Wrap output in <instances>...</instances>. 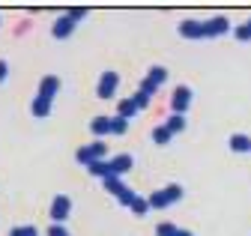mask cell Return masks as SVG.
Here are the masks:
<instances>
[{
    "label": "cell",
    "instance_id": "obj_1",
    "mask_svg": "<svg viewBox=\"0 0 251 236\" xmlns=\"http://www.w3.org/2000/svg\"><path fill=\"white\" fill-rule=\"evenodd\" d=\"M179 197H182V186H168V189H162V191L150 194L147 200H150V210H165V206H171V203L179 200Z\"/></svg>",
    "mask_w": 251,
    "mask_h": 236
},
{
    "label": "cell",
    "instance_id": "obj_2",
    "mask_svg": "<svg viewBox=\"0 0 251 236\" xmlns=\"http://www.w3.org/2000/svg\"><path fill=\"white\" fill-rule=\"evenodd\" d=\"M102 156H105V141H93L90 146H81L78 150V162L81 165H93V162H102Z\"/></svg>",
    "mask_w": 251,
    "mask_h": 236
},
{
    "label": "cell",
    "instance_id": "obj_3",
    "mask_svg": "<svg viewBox=\"0 0 251 236\" xmlns=\"http://www.w3.org/2000/svg\"><path fill=\"white\" fill-rule=\"evenodd\" d=\"M105 189H108L111 194H117V197H120V203H129V206H132L135 194H132L129 189H126V186H123V180H120V176H108V180H105Z\"/></svg>",
    "mask_w": 251,
    "mask_h": 236
},
{
    "label": "cell",
    "instance_id": "obj_4",
    "mask_svg": "<svg viewBox=\"0 0 251 236\" xmlns=\"http://www.w3.org/2000/svg\"><path fill=\"white\" fill-rule=\"evenodd\" d=\"M117 84H120V75L117 72H105L99 78V99H111L117 93Z\"/></svg>",
    "mask_w": 251,
    "mask_h": 236
},
{
    "label": "cell",
    "instance_id": "obj_5",
    "mask_svg": "<svg viewBox=\"0 0 251 236\" xmlns=\"http://www.w3.org/2000/svg\"><path fill=\"white\" fill-rule=\"evenodd\" d=\"M227 30H230V21H227V18H209V21H203V39L222 36V33H227Z\"/></svg>",
    "mask_w": 251,
    "mask_h": 236
},
{
    "label": "cell",
    "instance_id": "obj_6",
    "mask_svg": "<svg viewBox=\"0 0 251 236\" xmlns=\"http://www.w3.org/2000/svg\"><path fill=\"white\" fill-rule=\"evenodd\" d=\"M69 210H72V200H69L66 194H60V197H54V203H51V218H54V221L69 218Z\"/></svg>",
    "mask_w": 251,
    "mask_h": 236
},
{
    "label": "cell",
    "instance_id": "obj_7",
    "mask_svg": "<svg viewBox=\"0 0 251 236\" xmlns=\"http://www.w3.org/2000/svg\"><path fill=\"white\" fill-rule=\"evenodd\" d=\"M174 114H185L188 105H192V90L188 87H176V93H174Z\"/></svg>",
    "mask_w": 251,
    "mask_h": 236
},
{
    "label": "cell",
    "instance_id": "obj_8",
    "mask_svg": "<svg viewBox=\"0 0 251 236\" xmlns=\"http://www.w3.org/2000/svg\"><path fill=\"white\" fill-rule=\"evenodd\" d=\"M179 33L185 39H203V21H195V18H188L179 24Z\"/></svg>",
    "mask_w": 251,
    "mask_h": 236
},
{
    "label": "cell",
    "instance_id": "obj_9",
    "mask_svg": "<svg viewBox=\"0 0 251 236\" xmlns=\"http://www.w3.org/2000/svg\"><path fill=\"white\" fill-rule=\"evenodd\" d=\"M227 146H230L233 153H251V138L248 135H230Z\"/></svg>",
    "mask_w": 251,
    "mask_h": 236
},
{
    "label": "cell",
    "instance_id": "obj_10",
    "mask_svg": "<svg viewBox=\"0 0 251 236\" xmlns=\"http://www.w3.org/2000/svg\"><path fill=\"white\" fill-rule=\"evenodd\" d=\"M132 167V156H117L114 162H108V170H111V176H120V173H126Z\"/></svg>",
    "mask_w": 251,
    "mask_h": 236
},
{
    "label": "cell",
    "instance_id": "obj_11",
    "mask_svg": "<svg viewBox=\"0 0 251 236\" xmlns=\"http://www.w3.org/2000/svg\"><path fill=\"white\" fill-rule=\"evenodd\" d=\"M57 87H60V78H54V75H48V78L42 81V90H39V96H42V99H51V96L57 93Z\"/></svg>",
    "mask_w": 251,
    "mask_h": 236
},
{
    "label": "cell",
    "instance_id": "obj_12",
    "mask_svg": "<svg viewBox=\"0 0 251 236\" xmlns=\"http://www.w3.org/2000/svg\"><path fill=\"white\" fill-rule=\"evenodd\" d=\"M72 27H75V21H69V18H60V21L54 24V36H57V39L69 36V33H72Z\"/></svg>",
    "mask_w": 251,
    "mask_h": 236
},
{
    "label": "cell",
    "instance_id": "obj_13",
    "mask_svg": "<svg viewBox=\"0 0 251 236\" xmlns=\"http://www.w3.org/2000/svg\"><path fill=\"white\" fill-rule=\"evenodd\" d=\"M147 81H152L155 87L165 84V81H168V69H165V66H152V69H150V75H147Z\"/></svg>",
    "mask_w": 251,
    "mask_h": 236
},
{
    "label": "cell",
    "instance_id": "obj_14",
    "mask_svg": "<svg viewBox=\"0 0 251 236\" xmlns=\"http://www.w3.org/2000/svg\"><path fill=\"white\" fill-rule=\"evenodd\" d=\"M141 108L132 102V99H126V102H120V117H123V120H129V117H135Z\"/></svg>",
    "mask_w": 251,
    "mask_h": 236
},
{
    "label": "cell",
    "instance_id": "obj_15",
    "mask_svg": "<svg viewBox=\"0 0 251 236\" xmlns=\"http://www.w3.org/2000/svg\"><path fill=\"white\" fill-rule=\"evenodd\" d=\"M111 132V120L108 117H96L93 120V135H108Z\"/></svg>",
    "mask_w": 251,
    "mask_h": 236
},
{
    "label": "cell",
    "instance_id": "obj_16",
    "mask_svg": "<svg viewBox=\"0 0 251 236\" xmlns=\"http://www.w3.org/2000/svg\"><path fill=\"white\" fill-rule=\"evenodd\" d=\"M165 129H168L171 135H174V132H182V129H185V117H182V114H174L171 120H168V126H165Z\"/></svg>",
    "mask_w": 251,
    "mask_h": 236
},
{
    "label": "cell",
    "instance_id": "obj_17",
    "mask_svg": "<svg viewBox=\"0 0 251 236\" xmlns=\"http://www.w3.org/2000/svg\"><path fill=\"white\" fill-rule=\"evenodd\" d=\"M126 129H129V120H123V117L117 114L114 120H111V132H114V135H123Z\"/></svg>",
    "mask_w": 251,
    "mask_h": 236
},
{
    "label": "cell",
    "instance_id": "obj_18",
    "mask_svg": "<svg viewBox=\"0 0 251 236\" xmlns=\"http://www.w3.org/2000/svg\"><path fill=\"white\" fill-rule=\"evenodd\" d=\"M176 230H179V227H174L171 221H162L159 227H155V236H176Z\"/></svg>",
    "mask_w": 251,
    "mask_h": 236
},
{
    "label": "cell",
    "instance_id": "obj_19",
    "mask_svg": "<svg viewBox=\"0 0 251 236\" xmlns=\"http://www.w3.org/2000/svg\"><path fill=\"white\" fill-rule=\"evenodd\" d=\"M132 210H135V215H144V212H150V200H144V197H135V200H132Z\"/></svg>",
    "mask_w": 251,
    "mask_h": 236
},
{
    "label": "cell",
    "instance_id": "obj_20",
    "mask_svg": "<svg viewBox=\"0 0 251 236\" xmlns=\"http://www.w3.org/2000/svg\"><path fill=\"white\" fill-rule=\"evenodd\" d=\"M33 111H36L39 117H45V114L51 111V99H42V96H39V99L33 102Z\"/></svg>",
    "mask_w": 251,
    "mask_h": 236
},
{
    "label": "cell",
    "instance_id": "obj_21",
    "mask_svg": "<svg viewBox=\"0 0 251 236\" xmlns=\"http://www.w3.org/2000/svg\"><path fill=\"white\" fill-rule=\"evenodd\" d=\"M152 141H155V143H168V141H171V132H168L165 126H159V129L152 132Z\"/></svg>",
    "mask_w": 251,
    "mask_h": 236
},
{
    "label": "cell",
    "instance_id": "obj_22",
    "mask_svg": "<svg viewBox=\"0 0 251 236\" xmlns=\"http://www.w3.org/2000/svg\"><path fill=\"white\" fill-rule=\"evenodd\" d=\"M233 36H236L239 42H248V39H251V33H248V27H245V24H239V27H236Z\"/></svg>",
    "mask_w": 251,
    "mask_h": 236
},
{
    "label": "cell",
    "instance_id": "obj_23",
    "mask_svg": "<svg viewBox=\"0 0 251 236\" xmlns=\"http://www.w3.org/2000/svg\"><path fill=\"white\" fill-rule=\"evenodd\" d=\"M12 236H36V227H18L12 230Z\"/></svg>",
    "mask_w": 251,
    "mask_h": 236
},
{
    "label": "cell",
    "instance_id": "obj_24",
    "mask_svg": "<svg viewBox=\"0 0 251 236\" xmlns=\"http://www.w3.org/2000/svg\"><path fill=\"white\" fill-rule=\"evenodd\" d=\"M48 236H69L66 230H63V224H54L51 230H48Z\"/></svg>",
    "mask_w": 251,
    "mask_h": 236
},
{
    "label": "cell",
    "instance_id": "obj_25",
    "mask_svg": "<svg viewBox=\"0 0 251 236\" xmlns=\"http://www.w3.org/2000/svg\"><path fill=\"white\" fill-rule=\"evenodd\" d=\"M176 236H195V233H188V230H176Z\"/></svg>",
    "mask_w": 251,
    "mask_h": 236
},
{
    "label": "cell",
    "instance_id": "obj_26",
    "mask_svg": "<svg viewBox=\"0 0 251 236\" xmlns=\"http://www.w3.org/2000/svg\"><path fill=\"white\" fill-rule=\"evenodd\" d=\"M6 75V63H0V78H3Z\"/></svg>",
    "mask_w": 251,
    "mask_h": 236
},
{
    "label": "cell",
    "instance_id": "obj_27",
    "mask_svg": "<svg viewBox=\"0 0 251 236\" xmlns=\"http://www.w3.org/2000/svg\"><path fill=\"white\" fill-rule=\"evenodd\" d=\"M245 27H248V33H251V18H248V24H245Z\"/></svg>",
    "mask_w": 251,
    "mask_h": 236
}]
</instances>
